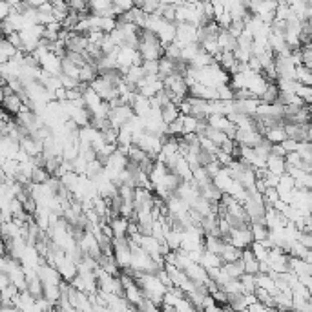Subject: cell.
I'll list each match as a JSON object with an SVG mask.
<instances>
[{
	"label": "cell",
	"mask_w": 312,
	"mask_h": 312,
	"mask_svg": "<svg viewBox=\"0 0 312 312\" xmlns=\"http://www.w3.org/2000/svg\"><path fill=\"white\" fill-rule=\"evenodd\" d=\"M139 53L142 61H161L165 57V46L159 35L150 30L139 31Z\"/></svg>",
	"instance_id": "1"
},
{
	"label": "cell",
	"mask_w": 312,
	"mask_h": 312,
	"mask_svg": "<svg viewBox=\"0 0 312 312\" xmlns=\"http://www.w3.org/2000/svg\"><path fill=\"white\" fill-rule=\"evenodd\" d=\"M199 265H201V267H205L207 270H212V268H221L225 263H223L221 257L216 256V254L203 250V256H201V261H199Z\"/></svg>",
	"instance_id": "11"
},
{
	"label": "cell",
	"mask_w": 312,
	"mask_h": 312,
	"mask_svg": "<svg viewBox=\"0 0 312 312\" xmlns=\"http://www.w3.org/2000/svg\"><path fill=\"white\" fill-rule=\"evenodd\" d=\"M217 42H219V50L225 51V53H236L237 48H239L237 39L228 30H221V33L217 37Z\"/></svg>",
	"instance_id": "7"
},
{
	"label": "cell",
	"mask_w": 312,
	"mask_h": 312,
	"mask_svg": "<svg viewBox=\"0 0 312 312\" xmlns=\"http://www.w3.org/2000/svg\"><path fill=\"white\" fill-rule=\"evenodd\" d=\"M223 270L227 272L230 279H241V277L245 276L243 259H239V261H236V263H225V265H223Z\"/></svg>",
	"instance_id": "15"
},
{
	"label": "cell",
	"mask_w": 312,
	"mask_h": 312,
	"mask_svg": "<svg viewBox=\"0 0 312 312\" xmlns=\"http://www.w3.org/2000/svg\"><path fill=\"white\" fill-rule=\"evenodd\" d=\"M110 227L113 230L115 237H128V230H130V219L126 217H115L110 221Z\"/></svg>",
	"instance_id": "10"
},
{
	"label": "cell",
	"mask_w": 312,
	"mask_h": 312,
	"mask_svg": "<svg viewBox=\"0 0 312 312\" xmlns=\"http://www.w3.org/2000/svg\"><path fill=\"white\" fill-rule=\"evenodd\" d=\"M144 79H146V73L142 70V66H131L130 70H128V73L124 75V81L133 86H139Z\"/></svg>",
	"instance_id": "16"
},
{
	"label": "cell",
	"mask_w": 312,
	"mask_h": 312,
	"mask_svg": "<svg viewBox=\"0 0 312 312\" xmlns=\"http://www.w3.org/2000/svg\"><path fill=\"white\" fill-rule=\"evenodd\" d=\"M267 170L274 176L281 177L287 174L288 170V165H287V157H281V155H276V153H270L267 159Z\"/></svg>",
	"instance_id": "5"
},
{
	"label": "cell",
	"mask_w": 312,
	"mask_h": 312,
	"mask_svg": "<svg viewBox=\"0 0 312 312\" xmlns=\"http://www.w3.org/2000/svg\"><path fill=\"white\" fill-rule=\"evenodd\" d=\"M241 257H243V250H241V248L234 247V245H230V243H228L227 248H225V250H223V254H221L223 263H236V261H239Z\"/></svg>",
	"instance_id": "18"
},
{
	"label": "cell",
	"mask_w": 312,
	"mask_h": 312,
	"mask_svg": "<svg viewBox=\"0 0 312 312\" xmlns=\"http://www.w3.org/2000/svg\"><path fill=\"white\" fill-rule=\"evenodd\" d=\"M90 88L95 91L97 95L101 97L104 102H113L115 99H119V90H117L115 86H111L110 82L106 81V79H102L101 75H99L97 81L91 82Z\"/></svg>",
	"instance_id": "2"
},
{
	"label": "cell",
	"mask_w": 312,
	"mask_h": 312,
	"mask_svg": "<svg viewBox=\"0 0 312 312\" xmlns=\"http://www.w3.org/2000/svg\"><path fill=\"white\" fill-rule=\"evenodd\" d=\"M243 285V290L245 294H256L257 290V281H256V276H250V274H245V276L239 279Z\"/></svg>",
	"instance_id": "21"
},
{
	"label": "cell",
	"mask_w": 312,
	"mask_h": 312,
	"mask_svg": "<svg viewBox=\"0 0 312 312\" xmlns=\"http://www.w3.org/2000/svg\"><path fill=\"white\" fill-rule=\"evenodd\" d=\"M254 243H267L270 237V228L267 225H250Z\"/></svg>",
	"instance_id": "20"
},
{
	"label": "cell",
	"mask_w": 312,
	"mask_h": 312,
	"mask_svg": "<svg viewBox=\"0 0 312 312\" xmlns=\"http://www.w3.org/2000/svg\"><path fill=\"white\" fill-rule=\"evenodd\" d=\"M228 243L234 245V247L241 248V250H247L254 245V236H252V228H239V230H232L230 237H228Z\"/></svg>",
	"instance_id": "3"
},
{
	"label": "cell",
	"mask_w": 312,
	"mask_h": 312,
	"mask_svg": "<svg viewBox=\"0 0 312 312\" xmlns=\"http://www.w3.org/2000/svg\"><path fill=\"white\" fill-rule=\"evenodd\" d=\"M228 243L223 239V237H214V236H207L205 237V250L216 254V256L221 257L223 250L227 248Z\"/></svg>",
	"instance_id": "9"
},
{
	"label": "cell",
	"mask_w": 312,
	"mask_h": 312,
	"mask_svg": "<svg viewBox=\"0 0 312 312\" xmlns=\"http://www.w3.org/2000/svg\"><path fill=\"white\" fill-rule=\"evenodd\" d=\"M17 53H19V50L8 39H2V42H0V61H2V64H8L13 57H17Z\"/></svg>",
	"instance_id": "13"
},
{
	"label": "cell",
	"mask_w": 312,
	"mask_h": 312,
	"mask_svg": "<svg viewBox=\"0 0 312 312\" xmlns=\"http://www.w3.org/2000/svg\"><path fill=\"white\" fill-rule=\"evenodd\" d=\"M159 312H177L176 307H168V305H161V310Z\"/></svg>",
	"instance_id": "26"
},
{
	"label": "cell",
	"mask_w": 312,
	"mask_h": 312,
	"mask_svg": "<svg viewBox=\"0 0 312 312\" xmlns=\"http://www.w3.org/2000/svg\"><path fill=\"white\" fill-rule=\"evenodd\" d=\"M190 97H196V99H201V101H217V90L212 88V86L201 84V82H196L194 86H190Z\"/></svg>",
	"instance_id": "4"
},
{
	"label": "cell",
	"mask_w": 312,
	"mask_h": 312,
	"mask_svg": "<svg viewBox=\"0 0 312 312\" xmlns=\"http://www.w3.org/2000/svg\"><path fill=\"white\" fill-rule=\"evenodd\" d=\"M2 106H4V113L13 115V119H15L22 111V108H24V102H22V99L19 95H10L2 97Z\"/></svg>",
	"instance_id": "8"
},
{
	"label": "cell",
	"mask_w": 312,
	"mask_h": 312,
	"mask_svg": "<svg viewBox=\"0 0 312 312\" xmlns=\"http://www.w3.org/2000/svg\"><path fill=\"white\" fill-rule=\"evenodd\" d=\"M214 161H217V155H216V153H212V151L203 150V148H201V151H199V167H201V168H207L208 165H212Z\"/></svg>",
	"instance_id": "24"
},
{
	"label": "cell",
	"mask_w": 312,
	"mask_h": 312,
	"mask_svg": "<svg viewBox=\"0 0 312 312\" xmlns=\"http://www.w3.org/2000/svg\"><path fill=\"white\" fill-rule=\"evenodd\" d=\"M61 75L73 77V79H81V66H77L75 62H71L70 59H61Z\"/></svg>",
	"instance_id": "14"
},
{
	"label": "cell",
	"mask_w": 312,
	"mask_h": 312,
	"mask_svg": "<svg viewBox=\"0 0 312 312\" xmlns=\"http://www.w3.org/2000/svg\"><path fill=\"white\" fill-rule=\"evenodd\" d=\"M99 79V70H97L93 64H86L81 68V79L79 81L82 82V84H88L91 86V82L97 81Z\"/></svg>",
	"instance_id": "17"
},
{
	"label": "cell",
	"mask_w": 312,
	"mask_h": 312,
	"mask_svg": "<svg viewBox=\"0 0 312 312\" xmlns=\"http://www.w3.org/2000/svg\"><path fill=\"white\" fill-rule=\"evenodd\" d=\"M217 90V101H234V88L230 84H221Z\"/></svg>",
	"instance_id": "22"
},
{
	"label": "cell",
	"mask_w": 312,
	"mask_h": 312,
	"mask_svg": "<svg viewBox=\"0 0 312 312\" xmlns=\"http://www.w3.org/2000/svg\"><path fill=\"white\" fill-rule=\"evenodd\" d=\"M179 117H181L179 106L174 104V102H172V104H168V106H165V108L161 110V119H163V122H165L167 126H170L172 122H176Z\"/></svg>",
	"instance_id": "12"
},
{
	"label": "cell",
	"mask_w": 312,
	"mask_h": 312,
	"mask_svg": "<svg viewBox=\"0 0 312 312\" xmlns=\"http://www.w3.org/2000/svg\"><path fill=\"white\" fill-rule=\"evenodd\" d=\"M205 137H207L208 141L214 142V144H216L217 148H221V146L228 141L227 133H223V131L216 130V128H212L210 124H208V130H207V133H205ZM230 141H232V139H230Z\"/></svg>",
	"instance_id": "19"
},
{
	"label": "cell",
	"mask_w": 312,
	"mask_h": 312,
	"mask_svg": "<svg viewBox=\"0 0 312 312\" xmlns=\"http://www.w3.org/2000/svg\"><path fill=\"white\" fill-rule=\"evenodd\" d=\"M243 265H245V274H250V276H257L259 272H261V261L256 257V254L247 248V250H243Z\"/></svg>",
	"instance_id": "6"
},
{
	"label": "cell",
	"mask_w": 312,
	"mask_h": 312,
	"mask_svg": "<svg viewBox=\"0 0 312 312\" xmlns=\"http://www.w3.org/2000/svg\"><path fill=\"white\" fill-rule=\"evenodd\" d=\"M183 126H185V135H190V133H196L199 121L196 117H183Z\"/></svg>",
	"instance_id": "25"
},
{
	"label": "cell",
	"mask_w": 312,
	"mask_h": 312,
	"mask_svg": "<svg viewBox=\"0 0 312 312\" xmlns=\"http://www.w3.org/2000/svg\"><path fill=\"white\" fill-rule=\"evenodd\" d=\"M146 77H159V61H142Z\"/></svg>",
	"instance_id": "23"
}]
</instances>
